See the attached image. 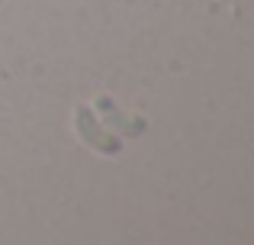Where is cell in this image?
<instances>
[{
	"instance_id": "obj_1",
	"label": "cell",
	"mask_w": 254,
	"mask_h": 245,
	"mask_svg": "<svg viewBox=\"0 0 254 245\" xmlns=\"http://www.w3.org/2000/svg\"><path fill=\"white\" fill-rule=\"evenodd\" d=\"M74 129H77V136H81V142L90 145L100 155H119V152H123V139L103 129V123L97 120L93 107H84V103L74 107Z\"/></svg>"
},
{
	"instance_id": "obj_2",
	"label": "cell",
	"mask_w": 254,
	"mask_h": 245,
	"mask_svg": "<svg viewBox=\"0 0 254 245\" xmlns=\"http://www.w3.org/2000/svg\"><path fill=\"white\" fill-rule=\"evenodd\" d=\"M93 113H97L100 120L110 126L116 136H123V139H135V136H142V132L148 129V120L126 113V110L119 107L113 97H106V94H97V100H93Z\"/></svg>"
}]
</instances>
